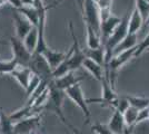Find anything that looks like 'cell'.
Listing matches in <instances>:
<instances>
[{"label": "cell", "instance_id": "obj_1", "mask_svg": "<svg viewBox=\"0 0 149 134\" xmlns=\"http://www.w3.org/2000/svg\"><path fill=\"white\" fill-rule=\"evenodd\" d=\"M66 96V92L62 89L58 88L56 85L54 84V81L49 84V97L47 100V102L45 103L44 105V111L47 112H52L54 114H56L58 116V119L61 121V123L67 126L69 130L72 131V133L78 134L79 132L77 131V128H74L66 119V116L62 112V101L63 97Z\"/></svg>", "mask_w": 149, "mask_h": 134}, {"label": "cell", "instance_id": "obj_2", "mask_svg": "<svg viewBox=\"0 0 149 134\" xmlns=\"http://www.w3.org/2000/svg\"><path fill=\"white\" fill-rule=\"evenodd\" d=\"M129 18H130V15H129V13H127L124 17H123L121 22H120L118 25V27L113 30V32L111 34V36L108 38V40H107L105 43V45H104L105 51H106L105 66L110 62V59H111L112 56H113V51H115V48H116V47L126 38V36L129 34V32H128Z\"/></svg>", "mask_w": 149, "mask_h": 134}, {"label": "cell", "instance_id": "obj_3", "mask_svg": "<svg viewBox=\"0 0 149 134\" xmlns=\"http://www.w3.org/2000/svg\"><path fill=\"white\" fill-rule=\"evenodd\" d=\"M29 68L32 72V74L37 75L41 81H46L48 83H51L54 78V69L50 67L49 63L42 54H32Z\"/></svg>", "mask_w": 149, "mask_h": 134}, {"label": "cell", "instance_id": "obj_4", "mask_svg": "<svg viewBox=\"0 0 149 134\" xmlns=\"http://www.w3.org/2000/svg\"><path fill=\"white\" fill-rule=\"evenodd\" d=\"M82 16H84V21L85 25H89L93 27L98 32L100 36V9L95 0H85L84 1V9H82Z\"/></svg>", "mask_w": 149, "mask_h": 134}, {"label": "cell", "instance_id": "obj_5", "mask_svg": "<svg viewBox=\"0 0 149 134\" xmlns=\"http://www.w3.org/2000/svg\"><path fill=\"white\" fill-rule=\"evenodd\" d=\"M65 92H66V95L68 96L70 100H72L74 104L82 111L85 121H86L85 124H89L91 121V113H90V109L88 107V102L85 98L80 84H76L74 86L69 87L68 89H66Z\"/></svg>", "mask_w": 149, "mask_h": 134}, {"label": "cell", "instance_id": "obj_6", "mask_svg": "<svg viewBox=\"0 0 149 134\" xmlns=\"http://www.w3.org/2000/svg\"><path fill=\"white\" fill-rule=\"evenodd\" d=\"M10 45H11V49H13V58L17 59L19 66L29 67L31 57H32V53L30 51H28L24 40L19 39L17 36H11L10 37Z\"/></svg>", "mask_w": 149, "mask_h": 134}, {"label": "cell", "instance_id": "obj_7", "mask_svg": "<svg viewBox=\"0 0 149 134\" xmlns=\"http://www.w3.org/2000/svg\"><path fill=\"white\" fill-rule=\"evenodd\" d=\"M69 28H70V34H71V37H72V53H71V56H70V59H69V70H76L77 68H79L80 66H82L85 59H86V55H85V51L80 49V46H79V43H78V39L74 35V25L72 22L70 21L69 22Z\"/></svg>", "mask_w": 149, "mask_h": 134}, {"label": "cell", "instance_id": "obj_8", "mask_svg": "<svg viewBox=\"0 0 149 134\" xmlns=\"http://www.w3.org/2000/svg\"><path fill=\"white\" fill-rule=\"evenodd\" d=\"M41 120V115H30L25 119L16 122L13 124V134H30L36 131L39 122Z\"/></svg>", "mask_w": 149, "mask_h": 134}, {"label": "cell", "instance_id": "obj_9", "mask_svg": "<svg viewBox=\"0 0 149 134\" xmlns=\"http://www.w3.org/2000/svg\"><path fill=\"white\" fill-rule=\"evenodd\" d=\"M13 18L15 21V28H16V36L19 39L24 40L25 37L31 32V29L35 26L31 24L29 20L26 18L24 15L18 13L17 10L13 9Z\"/></svg>", "mask_w": 149, "mask_h": 134}, {"label": "cell", "instance_id": "obj_10", "mask_svg": "<svg viewBox=\"0 0 149 134\" xmlns=\"http://www.w3.org/2000/svg\"><path fill=\"white\" fill-rule=\"evenodd\" d=\"M123 18H119L116 16H110L107 19L102 20L100 24V39L102 46L105 45V43L108 40V38L111 36V34L113 32V30L118 27V25L121 22Z\"/></svg>", "mask_w": 149, "mask_h": 134}, {"label": "cell", "instance_id": "obj_11", "mask_svg": "<svg viewBox=\"0 0 149 134\" xmlns=\"http://www.w3.org/2000/svg\"><path fill=\"white\" fill-rule=\"evenodd\" d=\"M84 79H85L84 76H77V75H74V70H71V72H68L67 74H65L63 76L55 78L54 84L58 88L66 91V89H68L69 87L74 86L76 84H80V82H82Z\"/></svg>", "mask_w": 149, "mask_h": 134}, {"label": "cell", "instance_id": "obj_12", "mask_svg": "<svg viewBox=\"0 0 149 134\" xmlns=\"http://www.w3.org/2000/svg\"><path fill=\"white\" fill-rule=\"evenodd\" d=\"M108 128L113 134L124 133V130L126 128V123H125L124 114L120 111L113 109V114L110 117V121L108 123Z\"/></svg>", "mask_w": 149, "mask_h": 134}, {"label": "cell", "instance_id": "obj_13", "mask_svg": "<svg viewBox=\"0 0 149 134\" xmlns=\"http://www.w3.org/2000/svg\"><path fill=\"white\" fill-rule=\"evenodd\" d=\"M82 66H84L97 81L101 82V81L105 78V76H106L105 67L99 64H97L96 62H93V59L86 58L85 62H84V64H82Z\"/></svg>", "mask_w": 149, "mask_h": 134}, {"label": "cell", "instance_id": "obj_14", "mask_svg": "<svg viewBox=\"0 0 149 134\" xmlns=\"http://www.w3.org/2000/svg\"><path fill=\"white\" fill-rule=\"evenodd\" d=\"M32 72L30 70L29 67H22V68H20V69H15L11 73V76L15 77L16 79H17V82H18L20 85H21V87H24V89H27L28 87V85L30 83V79L31 77H32Z\"/></svg>", "mask_w": 149, "mask_h": 134}, {"label": "cell", "instance_id": "obj_15", "mask_svg": "<svg viewBox=\"0 0 149 134\" xmlns=\"http://www.w3.org/2000/svg\"><path fill=\"white\" fill-rule=\"evenodd\" d=\"M42 55L46 57L47 62L49 63L50 67L55 70L57 67H58V66H59V65L63 62V59H65V57H66L67 53L55 51H51V49H49V48H47Z\"/></svg>", "mask_w": 149, "mask_h": 134}, {"label": "cell", "instance_id": "obj_16", "mask_svg": "<svg viewBox=\"0 0 149 134\" xmlns=\"http://www.w3.org/2000/svg\"><path fill=\"white\" fill-rule=\"evenodd\" d=\"M143 22H145L143 17L141 16L140 11L135 7L134 10H132V13H130L129 25H128V32L129 34H137V32L141 28Z\"/></svg>", "mask_w": 149, "mask_h": 134}, {"label": "cell", "instance_id": "obj_17", "mask_svg": "<svg viewBox=\"0 0 149 134\" xmlns=\"http://www.w3.org/2000/svg\"><path fill=\"white\" fill-rule=\"evenodd\" d=\"M138 45V40H137V34H128L126 36V38L120 43V44L115 48L113 51V56L117 55V54H120L125 51H128V49H131V48H135ZM112 56V57H113Z\"/></svg>", "mask_w": 149, "mask_h": 134}, {"label": "cell", "instance_id": "obj_18", "mask_svg": "<svg viewBox=\"0 0 149 134\" xmlns=\"http://www.w3.org/2000/svg\"><path fill=\"white\" fill-rule=\"evenodd\" d=\"M85 55H86L87 58L93 59V62H96L97 64H99L105 67L106 51H105V47H104V46H100L99 48H96V49H90V48H88V49L85 51Z\"/></svg>", "mask_w": 149, "mask_h": 134}, {"label": "cell", "instance_id": "obj_19", "mask_svg": "<svg viewBox=\"0 0 149 134\" xmlns=\"http://www.w3.org/2000/svg\"><path fill=\"white\" fill-rule=\"evenodd\" d=\"M21 15H24L27 19L30 21L35 27L38 26L39 22V11L35 6H24L19 9H15Z\"/></svg>", "mask_w": 149, "mask_h": 134}, {"label": "cell", "instance_id": "obj_20", "mask_svg": "<svg viewBox=\"0 0 149 134\" xmlns=\"http://www.w3.org/2000/svg\"><path fill=\"white\" fill-rule=\"evenodd\" d=\"M86 26V30H87V46L90 49H96L99 48L100 46H102L101 44V39L98 32H96V30L93 27H90L89 25Z\"/></svg>", "mask_w": 149, "mask_h": 134}, {"label": "cell", "instance_id": "obj_21", "mask_svg": "<svg viewBox=\"0 0 149 134\" xmlns=\"http://www.w3.org/2000/svg\"><path fill=\"white\" fill-rule=\"evenodd\" d=\"M0 133L13 134V122L2 111H0Z\"/></svg>", "mask_w": 149, "mask_h": 134}, {"label": "cell", "instance_id": "obj_22", "mask_svg": "<svg viewBox=\"0 0 149 134\" xmlns=\"http://www.w3.org/2000/svg\"><path fill=\"white\" fill-rule=\"evenodd\" d=\"M24 43H25L26 47L28 48V51H30L32 54L33 51H36V47L38 44V29L37 27H33L31 29V32L27 35L24 39Z\"/></svg>", "mask_w": 149, "mask_h": 134}, {"label": "cell", "instance_id": "obj_23", "mask_svg": "<svg viewBox=\"0 0 149 134\" xmlns=\"http://www.w3.org/2000/svg\"><path fill=\"white\" fill-rule=\"evenodd\" d=\"M124 97L129 102L130 106H134V107L138 109L139 111L143 109H146V107H149V98L131 95H124Z\"/></svg>", "mask_w": 149, "mask_h": 134}, {"label": "cell", "instance_id": "obj_24", "mask_svg": "<svg viewBox=\"0 0 149 134\" xmlns=\"http://www.w3.org/2000/svg\"><path fill=\"white\" fill-rule=\"evenodd\" d=\"M138 113H139V109L134 107V106H129L125 111L124 119L127 126H135L136 128V121L137 117H138Z\"/></svg>", "mask_w": 149, "mask_h": 134}, {"label": "cell", "instance_id": "obj_25", "mask_svg": "<svg viewBox=\"0 0 149 134\" xmlns=\"http://www.w3.org/2000/svg\"><path fill=\"white\" fill-rule=\"evenodd\" d=\"M18 66L17 59L13 57L10 60H0V74H11Z\"/></svg>", "mask_w": 149, "mask_h": 134}, {"label": "cell", "instance_id": "obj_26", "mask_svg": "<svg viewBox=\"0 0 149 134\" xmlns=\"http://www.w3.org/2000/svg\"><path fill=\"white\" fill-rule=\"evenodd\" d=\"M40 82H41V79L39 78V77L37 76V75H32V77H31L30 79V83H29V85H28V87H27V89H26V97L27 98H29L31 96V94L35 92V89L38 87V85L40 84Z\"/></svg>", "mask_w": 149, "mask_h": 134}, {"label": "cell", "instance_id": "obj_27", "mask_svg": "<svg viewBox=\"0 0 149 134\" xmlns=\"http://www.w3.org/2000/svg\"><path fill=\"white\" fill-rule=\"evenodd\" d=\"M148 48H149V34L139 43V44L137 45L136 51H135V57L140 56L143 51H146V49H148Z\"/></svg>", "mask_w": 149, "mask_h": 134}, {"label": "cell", "instance_id": "obj_28", "mask_svg": "<svg viewBox=\"0 0 149 134\" xmlns=\"http://www.w3.org/2000/svg\"><path fill=\"white\" fill-rule=\"evenodd\" d=\"M91 130L97 134H113L109 130L108 125H104V124H100V123H95V124H93L91 125Z\"/></svg>", "mask_w": 149, "mask_h": 134}, {"label": "cell", "instance_id": "obj_29", "mask_svg": "<svg viewBox=\"0 0 149 134\" xmlns=\"http://www.w3.org/2000/svg\"><path fill=\"white\" fill-rule=\"evenodd\" d=\"M147 120H149V107H146V109H143L139 111L138 117H137L136 121V126L138 124H140L141 122L147 121Z\"/></svg>", "mask_w": 149, "mask_h": 134}, {"label": "cell", "instance_id": "obj_30", "mask_svg": "<svg viewBox=\"0 0 149 134\" xmlns=\"http://www.w3.org/2000/svg\"><path fill=\"white\" fill-rule=\"evenodd\" d=\"M112 0H98L97 4L99 6L100 11H104V10H110V7H111Z\"/></svg>", "mask_w": 149, "mask_h": 134}, {"label": "cell", "instance_id": "obj_31", "mask_svg": "<svg viewBox=\"0 0 149 134\" xmlns=\"http://www.w3.org/2000/svg\"><path fill=\"white\" fill-rule=\"evenodd\" d=\"M7 2L13 7V9H19V8L24 7V4L21 0H7Z\"/></svg>", "mask_w": 149, "mask_h": 134}, {"label": "cell", "instance_id": "obj_32", "mask_svg": "<svg viewBox=\"0 0 149 134\" xmlns=\"http://www.w3.org/2000/svg\"><path fill=\"white\" fill-rule=\"evenodd\" d=\"M33 6L36 7L37 9H40V8H42L45 6L44 5V0H35V5Z\"/></svg>", "mask_w": 149, "mask_h": 134}, {"label": "cell", "instance_id": "obj_33", "mask_svg": "<svg viewBox=\"0 0 149 134\" xmlns=\"http://www.w3.org/2000/svg\"><path fill=\"white\" fill-rule=\"evenodd\" d=\"M134 128H135V126H127V125H126V128H125L124 133L123 134H132Z\"/></svg>", "mask_w": 149, "mask_h": 134}, {"label": "cell", "instance_id": "obj_34", "mask_svg": "<svg viewBox=\"0 0 149 134\" xmlns=\"http://www.w3.org/2000/svg\"><path fill=\"white\" fill-rule=\"evenodd\" d=\"M24 6H33L35 5V0H21Z\"/></svg>", "mask_w": 149, "mask_h": 134}, {"label": "cell", "instance_id": "obj_35", "mask_svg": "<svg viewBox=\"0 0 149 134\" xmlns=\"http://www.w3.org/2000/svg\"><path fill=\"white\" fill-rule=\"evenodd\" d=\"M76 1L78 2V5L80 7V10L82 11V9H84V1H85V0H76Z\"/></svg>", "mask_w": 149, "mask_h": 134}, {"label": "cell", "instance_id": "obj_36", "mask_svg": "<svg viewBox=\"0 0 149 134\" xmlns=\"http://www.w3.org/2000/svg\"><path fill=\"white\" fill-rule=\"evenodd\" d=\"M143 24H145V26H146V27H147V26H149V16L147 17V19L145 20V22H143Z\"/></svg>", "mask_w": 149, "mask_h": 134}, {"label": "cell", "instance_id": "obj_37", "mask_svg": "<svg viewBox=\"0 0 149 134\" xmlns=\"http://www.w3.org/2000/svg\"><path fill=\"white\" fill-rule=\"evenodd\" d=\"M5 4H7V0H0V7H2Z\"/></svg>", "mask_w": 149, "mask_h": 134}, {"label": "cell", "instance_id": "obj_38", "mask_svg": "<svg viewBox=\"0 0 149 134\" xmlns=\"http://www.w3.org/2000/svg\"><path fill=\"white\" fill-rule=\"evenodd\" d=\"M8 43L5 41V40H2V39H0V45H7Z\"/></svg>", "mask_w": 149, "mask_h": 134}, {"label": "cell", "instance_id": "obj_39", "mask_svg": "<svg viewBox=\"0 0 149 134\" xmlns=\"http://www.w3.org/2000/svg\"><path fill=\"white\" fill-rule=\"evenodd\" d=\"M35 133H36V131H33V132H31L30 134H35Z\"/></svg>", "mask_w": 149, "mask_h": 134}, {"label": "cell", "instance_id": "obj_40", "mask_svg": "<svg viewBox=\"0 0 149 134\" xmlns=\"http://www.w3.org/2000/svg\"><path fill=\"white\" fill-rule=\"evenodd\" d=\"M95 1H98V0H95Z\"/></svg>", "mask_w": 149, "mask_h": 134}, {"label": "cell", "instance_id": "obj_41", "mask_svg": "<svg viewBox=\"0 0 149 134\" xmlns=\"http://www.w3.org/2000/svg\"><path fill=\"white\" fill-rule=\"evenodd\" d=\"M0 134H1V133H0Z\"/></svg>", "mask_w": 149, "mask_h": 134}]
</instances>
